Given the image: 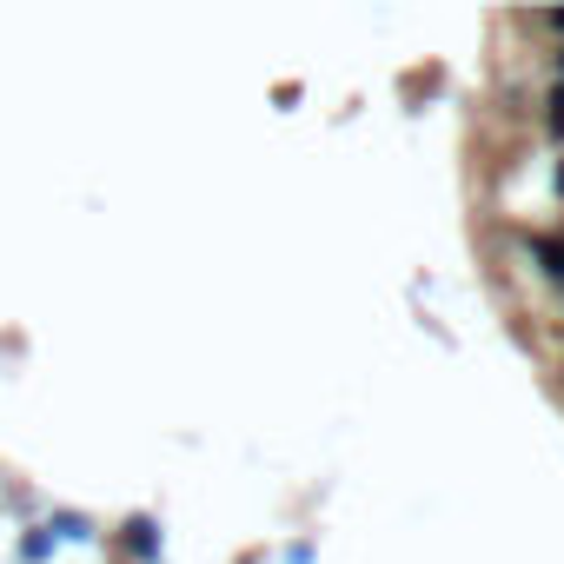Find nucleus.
<instances>
[{"label": "nucleus", "mask_w": 564, "mask_h": 564, "mask_svg": "<svg viewBox=\"0 0 564 564\" xmlns=\"http://www.w3.org/2000/svg\"><path fill=\"white\" fill-rule=\"evenodd\" d=\"M127 551L133 557H160V524L153 518H127Z\"/></svg>", "instance_id": "f257e3e1"}, {"label": "nucleus", "mask_w": 564, "mask_h": 564, "mask_svg": "<svg viewBox=\"0 0 564 564\" xmlns=\"http://www.w3.org/2000/svg\"><path fill=\"white\" fill-rule=\"evenodd\" d=\"M531 252L544 259V272H551V279H564V239H531Z\"/></svg>", "instance_id": "f03ea898"}, {"label": "nucleus", "mask_w": 564, "mask_h": 564, "mask_svg": "<svg viewBox=\"0 0 564 564\" xmlns=\"http://www.w3.org/2000/svg\"><path fill=\"white\" fill-rule=\"evenodd\" d=\"M47 538H87V518H80V511H54Z\"/></svg>", "instance_id": "7ed1b4c3"}, {"label": "nucleus", "mask_w": 564, "mask_h": 564, "mask_svg": "<svg viewBox=\"0 0 564 564\" xmlns=\"http://www.w3.org/2000/svg\"><path fill=\"white\" fill-rule=\"evenodd\" d=\"M47 551H54V538H47V531H21V557H28V564H41Z\"/></svg>", "instance_id": "20e7f679"}, {"label": "nucleus", "mask_w": 564, "mask_h": 564, "mask_svg": "<svg viewBox=\"0 0 564 564\" xmlns=\"http://www.w3.org/2000/svg\"><path fill=\"white\" fill-rule=\"evenodd\" d=\"M544 127L564 140V87H551V100H544Z\"/></svg>", "instance_id": "39448f33"}, {"label": "nucleus", "mask_w": 564, "mask_h": 564, "mask_svg": "<svg viewBox=\"0 0 564 564\" xmlns=\"http://www.w3.org/2000/svg\"><path fill=\"white\" fill-rule=\"evenodd\" d=\"M557 74H564V54H557ZM557 87H564V80H557Z\"/></svg>", "instance_id": "423d86ee"}]
</instances>
